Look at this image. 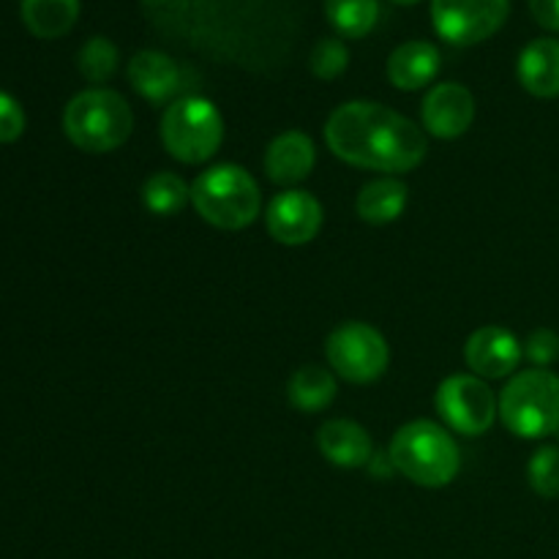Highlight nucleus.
Listing matches in <instances>:
<instances>
[{"mask_svg":"<svg viewBox=\"0 0 559 559\" xmlns=\"http://www.w3.org/2000/svg\"><path fill=\"white\" fill-rule=\"evenodd\" d=\"M333 156L374 173H409L429 153V140L409 118L377 102H347L325 123Z\"/></svg>","mask_w":559,"mask_h":559,"instance_id":"obj_1","label":"nucleus"},{"mask_svg":"<svg viewBox=\"0 0 559 559\" xmlns=\"http://www.w3.org/2000/svg\"><path fill=\"white\" fill-rule=\"evenodd\" d=\"M191 202L202 222L216 229H246L257 222L262 207V191L249 169L238 164H216L197 175L191 183Z\"/></svg>","mask_w":559,"mask_h":559,"instance_id":"obj_2","label":"nucleus"},{"mask_svg":"<svg viewBox=\"0 0 559 559\" xmlns=\"http://www.w3.org/2000/svg\"><path fill=\"white\" fill-rule=\"evenodd\" d=\"M393 467L413 484L442 489L462 469L459 445L435 420H413L393 435L388 451Z\"/></svg>","mask_w":559,"mask_h":559,"instance_id":"obj_3","label":"nucleus"},{"mask_svg":"<svg viewBox=\"0 0 559 559\" xmlns=\"http://www.w3.org/2000/svg\"><path fill=\"white\" fill-rule=\"evenodd\" d=\"M134 129V115L120 93L107 87L82 91L66 104L63 131L80 151L109 153L118 151Z\"/></svg>","mask_w":559,"mask_h":559,"instance_id":"obj_4","label":"nucleus"},{"mask_svg":"<svg viewBox=\"0 0 559 559\" xmlns=\"http://www.w3.org/2000/svg\"><path fill=\"white\" fill-rule=\"evenodd\" d=\"M500 418L522 440H544L559 431V377L527 369L513 377L500 396Z\"/></svg>","mask_w":559,"mask_h":559,"instance_id":"obj_5","label":"nucleus"},{"mask_svg":"<svg viewBox=\"0 0 559 559\" xmlns=\"http://www.w3.org/2000/svg\"><path fill=\"white\" fill-rule=\"evenodd\" d=\"M224 140V118L207 98H175L162 118V142L180 164H202L216 156Z\"/></svg>","mask_w":559,"mask_h":559,"instance_id":"obj_6","label":"nucleus"},{"mask_svg":"<svg viewBox=\"0 0 559 559\" xmlns=\"http://www.w3.org/2000/svg\"><path fill=\"white\" fill-rule=\"evenodd\" d=\"M325 355L331 369L353 385H369L388 371L391 347L369 322H344L328 336Z\"/></svg>","mask_w":559,"mask_h":559,"instance_id":"obj_7","label":"nucleus"},{"mask_svg":"<svg viewBox=\"0 0 559 559\" xmlns=\"http://www.w3.org/2000/svg\"><path fill=\"white\" fill-rule=\"evenodd\" d=\"M435 404L448 429L464 437L486 435L500 415L495 391L475 374H453L442 380Z\"/></svg>","mask_w":559,"mask_h":559,"instance_id":"obj_8","label":"nucleus"},{"mask_svg":"<svg viewBox=\"0 0 559 559\" xmlns=\"http://www.w3.org/2000/svg\"><path fill=\"white\" fill-rule=\"evenodd\" d=\"M511 0H431V25L456 47L486 41L506 25Z\"/></svg>","mask_w":559,"mask_h":559,"instance_id":"obj_9","label":"nucleus"},{"mask_svg":"<svg viewBox=\"0 0 559 559\" xmlns=\"http://www.w3.org/2000/svg\"><path fill=\"white\" fill-rule=\"evenodd\" d=\"M322 218H325V213H322L320 200L300 189H287L273 197L265 213L267 233L284 246L311 243L322 229Z\"/></svg>","mask_w":559,"mask_h":559,"instance_id":"obj_10","label":"nucleus"},{"mask_svg":"<svg viewBox=\"0 0 559 559\" xmlns=\"http://www.w3.org/2000/svg\"><path fill=\"white\" fill-rule=\"evenodd\" d=\"M522 344L508 328L486 325L467 338L464 360L480 380H506L522 364Z\"/></svg>","mask_w":559,"mask_h":559,"instance_id":"obj_11","label":"nucleus"},{"mask_svg":"<svg viewBox=\"0 0 559 559\" xmlns=\"http://www.w3.org/2000/svg\"><path fill=\"white\" fill-rule=\"evenodd\" d=\"M424 126L437 140H456L467 134L475 120V98L459 82H442L435 85L424 98Z\"/></svg>","mask_w":559,"mask_h":559,"instance_id":"obj_12","label":"nucleus"},{"mask_svg":"<svg viewBox=\"0 0 559 559\" xmlns=\"http://www.w3.org/2000/svg\"><path fill=\"white\" fill-rule=\"evenodd\" d=\"M314 164V142L304 131H284L265 151V173L276 186L300 183V180L309 178Z\"/></svg>","mask_w":559,"mask_h":559,"instance_id":"obj_13","label":"nucleus"},{"mask_svg":"<svg viewBox=\"0 0 559 559\" xmlns=\"http://www.w3.org/2000/svg\"><path fill=\"white\" fill-rule=\"evenodd\" d=\"M317 448L331 464L344 469H358L371 464L374 459V445H371L369 431L355 420H328L317 431Z\"/></svg>","mask_w":559,"mask_h":559,"instance_id":"obj_14","label":"nucleus"},{"mask_svg":"<svg viewBox=\"0 0 559 559\" xmlns=\"http://www.w3.org/2000/svg\"><path fill=\"white\" fill-rule=\"evenodd\" d=\"M129 82L147 102H169L180 91V69L169 55L142 49L129 60Z\"/></svg>","mask_w":559,"mask_h":559,"instance_id":"obj_15","label":"nucleus"},{"mask_svg":"<svg viewBox=\"0 0 559 559\" xmlns=\"http://www.w3.org/2000/svg\"><path fill=\"white\" fill-rule=\"evenodd\" d=\"M519 82L527 93L538 98L559 96V41L557 38H535L522 49L516 63Z\"/></svg>","mask_w":559,"mask_h":559,"instance_id":"obj_16","label":"nucleus"},{"mask_svg":"<svg viewBox=\"0 0 559 559\" xmlns=\"http://www.w3.org/2000/svg\"><path fill=\"white\" fill-rule=\"evenodd\" d=\"M440 49L429 41H407L388 58V80L399 91H420L440 74Z\"/></svg>","mask_w":559,"mask_h":559,"instance_id":"obj_17","label":"nucleus"},{"mask_svg":"<svg viewBox=\"0 0 559 559\" xmlns=\"http://www.w3.org/2000/svg\"><path fill=\"white\" fill-rule=\"evenodd\" d=\"M409 200V189L399 178H377L360 189L358 216L369 224H391L404 213Z\"/></svg>","mask_w":559,"mask_h":559,"instance_id":"obj_18","label":"nucleus"},{"mask_svg":"<svg viewBox=\"0 0 559 559\" xmlns=\"http://www.w3.org/2000/svg\"><path fill=\"white\" fill-rule=\"evenodd\" d=\"M80 0H22V22L38 38H60L74 27Z\"/></svg>","mask_w":559,"mask_h":559,"instance_id":"obj_19","label":"nucleus"},{"mask_svg":"<svg viewBox=\"0 0 559 559\" xmlns=\"http://www.w3.org/2000/svg\"><path fill=\"white\" fill-rule=\"evenodd\" d=\"M336 391V377L322 366H304L289 377L287 385L289 404L300 413H320V409L331 407Z\"/></svg>","mask_w":559,"mask_h":559,"instance_id":"obj_20","label":"nucleus"},{"mask_svg":"<svg viewBox=\"0 0 559 559\" xmlns=\"http://www.w3.org/2000/svg\"><path fill=\"white\" fill-rule=\"evenodd\" d=\"M325 16L342 36L364 38L380 20V0H325Z\"/></svg>","mask_w":559,"mask_h":559,"instance_id":"obj_21","label":"nucleus"},{"mask_svg":"<svg viewBox=\"0 0 559 559\" xmlns=\"http://www.w3.org/2000/svg\"><path fill=\"white\" fill-rule=\"evenodd\" d=\"M191 202V186L175 173H156L142 186V205L156 216H175Z\"/></svg>","mask_w":559,"mask_h":559,"instance_id":"obj_22","label":"nucleus"},{"mask_svg":"<svg viewBox=\"0 0 559 559\" xmlns=\"http://www.w3.org/2000/svg\"><path fill=\"white\" fill-rule=\"evenodd\" d=\"M76 63H80L82 76H85L87 82L102 85V82H107L109 76L118 71V63H120L118 47H115L109 38L93 36L82 44L80 60H76Z\"/></svg>","mask_w":559,"mask_h":559,"instance_id":"obj_23","label":"nucleus"},{"mask_svg":"<svg viewBox=\"0 0 559 559\" xmlns=\"http://www.w3.org/2000/svg\"><path fill=\"white\" fill-rule=\"evenodd\" d=\"M530 486L544 500H557L559 497V448L544 445L527 464Z\"/></svg>","mask_w":559,"mask_h":559,"instance_id":"obj_24","label":"nucleus"},{"mask_svg":"<svg viewBox=\"0 0 559 559\" xmlns=\"http://www.w3.org/2000/svg\"><path fill=\"white\" fill-rule=\"evenodd\" d=\"M309 66L311 74L320 76V80H336V76H342L347 71L349 49L338 38H322L311 49Z\"/></svg>","mask_w":559,"mask_h":559,"instance_id":"obj_25","label":"nucleus"},{"mask_svg":"<svg viewBox=\"0 0 559 559\" xmlns=\"http://www.w3.org/2000/svg\"><path fill=\"white\" fill-rule=\"evenodd\" d=\"M524 355H527L530 364H535L538 369H546L559 358V333L551 328H538V331L530 333V338L524 342Z\"/></svg>","mask_w":559,"mask_h":559,"instance_id":"obj_26","label":"nucleus"},{"mask_svg":"<svg viewBox=\"0 0 559 559\" xmlns=\"http://www.w3.org/2000/svg\"><path fill=\"white\" fill-rule=\"evenodd\" d=\"M22 131H25V112L20 102L0 91V145L20 140Z\"/></svg>","mask_w":559,"mask_h":559,"instance_id":"obj_27","label":"nucleus"},{"mask_svg":"<svg viewBox=\"0 0 559 559\" xmlns=\"http://www.w3.org/2000/svg\"><path fill=\"white\" fill-rule=\"evenodd\" d=\"M530 11L540 27L559 33V0H530Z\"/></svg>","mask_w":559,"mask_h":559,"instance_id":"obj_28","label":"nucleus"},{"mask_svg":"<svg viewBox=\"0 0 559 559\" xmlns=\"http://www.w3.org/2000/svg\"><path fill=\"white\" fill-rule=\"evenodd\" d=\"M393 3H399V5H413V3H418V0H393Z\"/></svg>","mask_w":559,"mask_h":559,"instance_id":"obj_29","label":"nucleus"}]
</instances>
